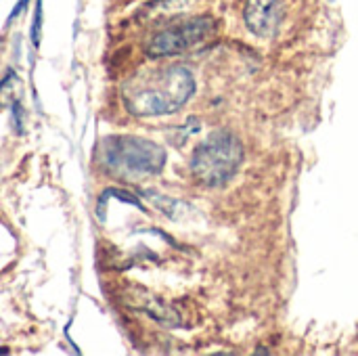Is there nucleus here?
<instances>
[{
  "label": "nucleus",
  "instance_id": "7ed1b4c3",
  "mask_svg": "<svg viewBox=\"0 0 358 356\" xmlns=\"http://www.w3.org/2000/svg\"><path fill=\"white\" fill-rule=\"evenodd\" d=\"M101 164L122 176L157 174L166 166V151L143 136H109L101 145Z\"/></svg>",
  "mask_w": 358,
  "mask_h": 356
},
{
  "label": "nucleus",
  "instance_id": "f03ea898",
  "mask_svg": "<svg viewBox=\"0 0 358 356\" xmlns=\"http://www.w3.org/2000/svg\"><path fill=\"white\" fill-rule=\"evenodd\" d=\"M243 155L241 141L229 130H218L195 149L191 172L206 187H222L239 172Z\"/></svg>",
  "mask_w": 358,
  "mask_h": 356
},
{
  "label": "nucleus",
  "instance_id": "39448f33",
  "mask_svg": "<svg viewBox=\"0 0 358 356\" xmlns=\"http://www.w3.org/2000/svg\"><path fill=\"white\" fill-rule=\"evenodd\" d=\"M285 19L283 0H245L243 21L258 38H273Z\"/></svg>",
  "mask_w": 358,
  "mask_h": 356
},
{
  "label": "nucleus",
  "instance_id": "0eeeda50",
  "mask_svg": "<svg viewBox=\"0 0 358 356\" xmlns=\"http://www.w3.org/2000/svg\"><path fill=\"white\" fill-rule=\"evenodd\" d=\"M27 2H29V0H19V2L15 4V8H13V13L8 15V21H13L15 17H19V15L23 13V8L27 6Z\"/></svg>",
  "mask_w": 358,
  "mask_h": 356
},
{
  "label": "nucleus",
  "instance_id": "f257e3e1",
  "mask_svg": "<svg viewBox=\"0 0 358 356\" xmlns=\"http://www.w3.org/2000/svg\"><path fill=\"white\" fill-rule=\"evenodd\" d=\"M195 92V78L182 65H170L130 78L122 88L126 109L138 118L176 113Z\"/></svg>",
  "mask_w": 358,
  "mask_h": 356
},
{
  "label": "nucleus",
  "instance_id": "6e6552de",
  "mask_svg": "<svg viewBox=\"0 0 358 356\" xmlns=\"http://www.w3.org/2000/svg\"><path fill=\"white\" fill-rule=\"evenodd\" d=\"M6 353H8L6 348H2V350H0V355H6Z\"/></svg>",
  "mask_w": 358,
  "mask_h": 356
},
{
  "label": "nucleus",
  "instance_id": "423d86ee",
  "mask_svg": "<svg viewBox=\"0 0 358 356\" xmlns=\"http://www.w3.org/2000/svg\"><path fill=\"white\" fill-rule=\"evenodd\" d=\"M40 34H42V0L36 2V17H34V25H31V42L36 48L40 44Z\"/></svg>",
  "mask_w": 358,
  "mask_h": 356
},
{
  "label": "nucleus",
  "instance_id": "20e7f679",
  "mask_svg": "<svg viewBox=\"0 0 358 356\" xmlns=\"http://www.w3.org/2000/svg\"><path fill=\"white\" fill-rule=\"evenodd\" d=\"M216 31V21L208 15L191 17L182 23H176L168 29L157 31L145 46L147 55L157 57H172L187 52L199 44H203L212 34Z\"/></svg>",
  "mask_w": 358,
  "mask_h": 356
}]
</instances>
